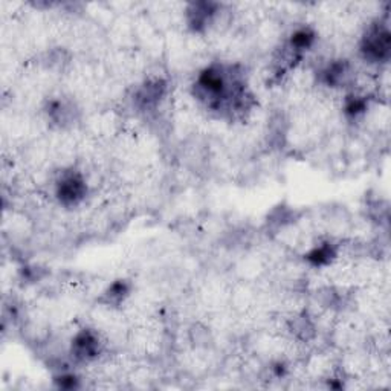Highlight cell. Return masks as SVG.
<instances>
[{
  "label": "cell",
  "instance_id": "cell-1",
  "mask_svg": "<svg viewBox=\"0 0 391 391\" xmlns=\"http://www.w3.org/2000/svg\"><path fill=\"white\" fill-rule=\"evenodd\" d=\"M391 36L387 24H374L362 38L361 54L369 63H385L390 58Z\"/></svg>",
  "mask_w": 391,
  "mask_h": 391
},
{
  "label": "cell",
  "instance_id": "cell-2",
  "mask_svg": "<svg viewBox=\"0 0 391 391\" xmlns=\"http://www.w3.org/2000/svg\"><path fill=\"white\" fill-rule=\"evenodd\" d=\"M55 194L58 202L64 206L78 205L87 194L86 179L80 171L63 173L55 185Z\"/></svg>",
  "mask_w": 391,
  "mask_h": 391
},
{
  "label": "cell",
  "instance_id": "cell-3",
  "mask_svg": "<svg viewBox=\"0 0 391 391\" xmlns=\"http://www.w3.org/2000/svg\"><path fill=\"white\" fill-rule=\"evenodd\" d=\"M71 352L77 361H92L101 353V343H99V338L95 332L85 329L78 332L72 339Z\"/></svg>",
  "mask_w": 391,
  "mask_h": 391
},
{
  "label": "cell",
  "instance_id": "cell-4",
  "mask_svg": "<svg viewBox=\"0 0 391 391\" xmlns=\"http://www.w3.org/2000/svg\"><path fill=\"white\" fill-rule=\"evenodd\" d=\"M218 14V5L210 2L191 3L187 11L190 28L193 31H204L211 23L214 15Z\"/></svg>",
  "mask_w": 391,
  "mask_h": 391
},
{
  "label": "cell",
  "instance_id": "cell-5",
  "mask_svg": "<svg viewBox=\"0 0 391 391\" xmlns=\"http://www.w3.org/2000/svg\"><path fill=\"white\" fill-rule=\"evenodd\" d=\"M336 259V248L332 243H322L311 249L306 254V260L309 262L315 268H321V266H327Z\"/></svg>",
  "mask_w": 391,
  "mask_h": 391
},
{
  "label": "cell",
  "instance_id": "cell-6",
  "mask_svg": "<svg viewBox=\"0 0 391 391\" xmlns=\"http://www.w3.org/2000/svg\"><path fill=\"white\" fill-rule=\"evenodd\" d=\"M315 38H317V36H315V32L311 28H299L290 36L287 46L290 51L299 55L301 52L307 51L309 48H312V45L315 43Z\"/></svg>",
  "mask_w": 391,
  "mask_h": 391
},
{
  "label": "cell",
  "instance_id": "cell-7",
  "mask_svg": "<svg viewBox=\"0 0 391 391\" xmlns=\"http://www.w3.org/2000/svg\"><path fill=\"white\" fill-rule=\"evenodd\" d=\"M129 292H130L129 283L126 280H118L107 287V290L103 295V301L111 306H118L129 297Z\"/></svg>",
  "mask_w": 391,
  "mask_h": 391
},
{
  "label": "cell",
  "instance_id": "cell-8",
  "mask_svg": "<svg viewBox=\"0 0 391 391\" xmlns=\"http://www.w3.org/2000/svg\"><path fill=\"white\" fill-rule=\"evenodd\" d=\"M55 381H57V384L60 388L71 390V388L78 387V378L75 376V374H71V373H63V374H60V376H57Z\"/></svg>",
  "mask_w": 391,
  "mask_h": 391
}]
</instances>
